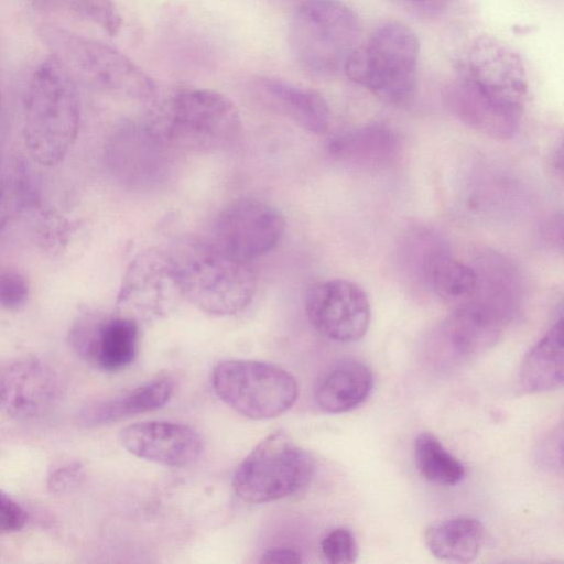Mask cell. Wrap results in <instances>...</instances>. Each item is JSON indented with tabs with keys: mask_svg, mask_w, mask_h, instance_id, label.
<instances>
[{
	"mask_svg": "<svg viewBox=\"0 0 564 564\" xmlns=\"http://www.w3.org/2000/svg\"><path fill=\"white\" fill-rule=\"evenodd\" d=\"M373 388V376L364 362L347 358L334 362L318 378L314 401L326 413L349 412L362 404Z\"/></svg>",
	"mask_w": 564,
	"mask_h": 564,
	"instance_id": "ac0fdd59",
	"label": "cell"
},
{
	"mask_svg": "<svg viewBox=\"0 0 564 564\" xmlns=\"http://www.w3.org/2000/svg\"><path fill=\"white\" fill-rule=\"evenodd\" d=\"M41 35L74 79L98 89L147 99L154 93L152 79L117 48L57 26H44Z\"/></svg>",
	"mask_w": 564,
	"mask_h": 564,
	"instance_id": "8992f818",
	"label": "cell"
},
{
	"mask_svg": "<svg viewBox=\"0 0 564 564\" xmlns=\"http://www.w3.org/2000/svg\"><path fill=\"white\" fill-rule=\"evenodd\" d=\"M420 43L401 22L379 25L349 56L344 72L357 85L378 98L402 104L414 91Z\"/></svg>",
	"mask_w": 564,
	"mask_h": 564,
	"instance_id": "277c9868",
	"label": "cell"
},
{
	"mask_svg": "<svg viewBox=\"0 0 564 564\" xmlns=\"http://www.w3.org/2000/svg\"><path fill=\"white\" fill-rule=\"evenodd\" d=\"M414 462L420 474L440 486H456L466 476L464 465L432 433L422 432L414 440Z\"/></svg>",
	"mask_w": 564,
	"mask_h": 564,
	"instance_id": "cb8c5ba5",
	"label": "cell"
},
{
	"mask_svg": "<svg viewBox=\"0 0 564 564\" xmlns=\"http://www.w3.org/2000/svg\"><path fill=\"white\" fill-rule=\"evenodd\" d=\"M75 9L109 35H116L121 29L122 17L111 0H76Z\"/></svg>",
	"mask_w": 564,
	"mask_h": 564,
	"instance_id": "484cf974",
	"label": "cell"
},
{
	"mask_svg": "<svg viewBox=\"0 0 564 564\" xmlns=\"http://www.w3.org/2000/svg\"><path fill=\"white\" fill-rule=\"evenodd\" d=\"M527 89L520 56L501 41L480 36L460 57L446 101L465 124L490 137L510 138L518 130Z\"/></svg>",
	"mask_w": 564,
	"mask_h": 564,
	"instance_id": "6da1fadb",
	"label": "cell"
},
{
	"mask_svg": "<svg viewBox=\"0 0 564 564\" xmlns=\"http://www.w3.org/2000/svg\"><path fill=\"white\" fill-rule=\"evenodd\" d=\"M84 477L80 463H67L54 468L47 476V488L55 494H64L75 489Z\"/></svg>",
	"mask_w": 564,
	"mask_h": 564,
	"instance_id": "83f0119b",
	"label": "cell"
},
{
	"mask_svg": "<svg viewBox=\"0 0 564 564\" xmlns=\"http://www.w3.org/2000/svg\"><path fill=\"white\" fill-rule=\"evenodd\" d=\"M170 256L182 296L200 311L232 315L252 301L257 279L249 262L230 256L213 241L186 240Z\"/></svg>",
	"mask_w": 564,
	"mask_h": 564,
	"instance_id": "3957f363",
	"label": "cell"
},
{
	"mask_svg": "<svg viewBox=\"0 0 564 564\" xmlns=\"http://www.w3.org/2000/svg\"><path fill=\"white\" fill-rule=\"evenodd\" d=\"M423 279L441 299L456 304L470 302L478 288L474 265L452 257L441 246H434L420 267Z\"/></svg>",
	"mask_w": 564,
	"mask_h": 564,
	"instance_id": "44dd1931",
	"label": "cell"
},
{
	"mask_svg": "<svg viewBox=\"0 0 564 564\" xmlns=\"http://www.w3.org/2000/svg\"><path fill=\"white\" fill-rule=\"evenodd\" d=\"M29 292V283L23 274L12 269L0 270V307H21L26 302Z\"/></svg>",
	"mask_w": 564,
	"mask_h": 564,
	"instance_id": "4316f807",
	"label": "cell"
},
{
	"mask_svg": "<svg viewBox=\"0 0 564 564\" xmlns=\"http://www.w3.org/2000/svg\"><path fill=\"white\" fill-rule=\"evenodd\" d=\"M166 137L195 147L224 145L237 138L241 119L236 105L213 89H188L172 100L163 128Z\"/></svg>",
	"mask_w": 564,
	"mask_h": 564,
	"instance_id": "30bf717a",
	"label": "cell"
},
{
	"mask_svg": "<svg viewBox=\"0 0 564 564\" xmlns=\"http://www.w3.org/2000/svg\"><path fill=\"white\" fill-rule=\"evenodd\" d=\"M563 378V321L560 318L525 355L519 379L524 391L541 393L561 388Z\"/></svg>",
	"mask_w": 564,
	"mask_h": 564,
	"instance_id": "7402d4cb",
	"label": "cell"
},
{
	"mask_svg": "<svg viewBox=\"0 0 564 564\" xmlns=\"http://www.w3.org/2000/svg\"><path fill=\"white\" fill-rule=\"evenodd\" d=\"M403 11L422 19H432L443 14L451 0H388Z\"/></svg>",
	"mask_w": 564,
	"mask_h": 564,
	"instance_id": "f546056e",
	"label": "cell"
},
{
	"mask_svg": "<svg viewBox=\"0 0 564 564\" xmlns=\"http://www.w3.org/2000/svg\"><path fill=\"white\" fill-rule=\"evenodd\" d=\"M59 395L52 369L35 358L19 360L0 371V409L18 419L45 413Z\"/></svg>",
	"mask_w": 564,
	"mask_h": 564,
	"instance_id": "9a60e30c",
	"label": "cell"
},
{
	"mask_svg": "<svg viewBox=\"0 0 564 564\" xmlns=\"http://www.w3.org/2000/svg\"><path fill=\"white\" fill-rule=\"evenodd\" d=\"M79 101L75 80L51 56L34 70L24 102V140L30 156L41 165L61 163L79 130Z\"/></svg>",
	"mask_w": 564,
	"mask_h": 564,
	"instance_id": "7a4b0ae2",
	"label": "cell"
},
{
	"mask_svg": "<svg viewBox=\"0 0 564 564\" xmlns=\"http://www.w3.org/2000/svg\"><path fill=\"white\" fill-rule=\"evenodd\" d=\"M119 443L130 454L169 467H183L197 460L204 445L192 427L167 421H147L126 426Z\"/></svg>",
	"mask_w": 564,
	"mask_h": 564,
	"instance_id": "5bb4252c",
	"label": "cell"
},
{
	"mask_svg": "<svg viewBox=\"0 0 564 564\" xmlns=\"http://www.w3.org/2000/svg\"><path fill=\"white\" fill-rule=\"evenodd\" d=\"M314 475L310 454L276 431L245 457L234 473L236 495L252 503L271 502L305 488Z\"/></svg>",
	"mask_w": 564,
	"mask_h": 564,
	"instance_id": "52a82bcc",
	"label": "cell"
},
{
	"mask_svg": "<svg viewBox=\"0 0 564 564\" xmlns=\"http://www.w3.org/2000/svg\"><path fill=\"white\" fill-rule=\"evenodd\" d=\"M212 384L224 403L253 420L281 415L292 408L299 395L297 382L289 371L259 360L218 362L212 373Z\"/></svg>",
	"mask_w": 564,
	"mask_h": 564,
	"instance_id": "ba28073f",
	"label": "cell"
},
{
	"mask_svg": "<svg viewBox=\"0 0 564 564\" xmlns=\"http://www.w3.org/2000/svg\"><path fill=\"white\" fill-rule=\"evenodd\" d=\"M284 227L283 215L275 207L262 200L241 198L219 213L212 241L230 256L250 262L275 248Z\"/></svg>",
	"mask_w": 564,
	"mask_h": 564,
	"instance_id": "8fae6325",
	"label": "cell"
},
{
	"mask_svg": "<svg viewBox=\"0 0 564 564\" xmlns=\"http://www.w3.org/2000/svg\"><path fill=\"white\" fill-rule=\"evenodd\" d=\"M173 393L167 378L144 383L123 397L89 403L78 413V423L85 427L110 424L135 414L164 406Z\"/></svg>",
	"mask_w": 564,
	"mask_h": 564,
	"instance_id": "d6986e66",
	"label": "cell"
},
{
	"mask_svg": "<svg viewBox=\"0 0 564 564\" xmlns=\"http://www.w3.org/2000/svg\"><path fill=\"white\" fill-rule=\"evenodd\" d=\"M360 23L356 13L339 0H306L294 12L289 43L296 62L318 76L344 70L358 46Z\"/></svg>",
	"mask_w": 564,
	"mask_h": 564,
	"instance_id": "5b68a950",
	"label": "cell"
},
{
	"mask_svg": "<svg viewBox=\"0 0 564 564\" xmlns=\"http://www.w3.org/2000/svg\"><path fill=\"white\" fill-rule=\"evenodd\" d=\"M430 553L443 561L468 563L480 553L485 542L482 523L471 517H455L431 524L424 533Z\"/></svg>",
	"mask_w": 564,
	"mask_h": 564,
	"instance_id": "ffe728a7",
	"label": "cell"
},
{
	"mask_svg": "<svg viewBox=\"0 0 564 564\" xmlns=\"http://www.w3.org/2000/svg\"><path fill=\"white\" fill-rule=\"evenodd\" d=\"M322 554L328 563L350 564L356 562L359 547L354 533L347 528L328 532L321 543Z\"/></svg>",
	"mask_w": 564,
	"mask_h": 564,
	"instance_id": "d4e9b609",
	"label": "cell"
},
{
	"mask_svg": "<svg viewBox=\"0 0 564 564\" xmlns=\"http://www.w3.org/2000/svg\"><path fill=\"white\" fill-rule=\"evenodd\" d=\"M25 522L26 514L22 507L0 490V533L18 531Z\"/></svg>",
	"mask_w": 564,
	"mask_h": 564,
	"instance_id": "f1b7e54d",
	"label": "cell"
},
{
	"mask_svg": "<svg viewBox=\"0 0 564 564\" xmlns=\"http://www.w3.org/2000/svg\"><path fill=\"white\" fill-rule=\"evenodd\" d=\"M260 88L274 105L305 130L316 134L327 131L329 109L325 99L315 90L276 78H261Z\"/></svg>",
	"mask_w": 564,
	"mask_h": 564,
	"instance_id": "603a6c76",
	"label": "cell"
},
{
	"mask_svg": "<svg viewBox=\"0 0 564 564\" xmlns=\"http://www.w3.org/2000/svg\"><path fill=\"white\" fill-rule=\"evenodd\" d=\"M505 318L501 311L478 300L459 305L432 332L426 359L441 369L464 365L498 341Z\"/></svg>",
	"mask_w": 564,
	"mask_h": 564,
	"instance_id": "9c48e42d",
	"label": "cell"
},
{
	"mask_svg": "<svg viewBox=\"0 0 564 564\" xmlns=\"http://www.w3.org/2000/svg\"><path fill=\"white\" fill-rule=\"evenodd\" d=\"M183 297L173 260L156 249L143 250L131 262L119 301L141 317L162 315Z\"/></svg>",
	"mask_w": 564,
	"mask_h": 564,
	"instance_id": "4fadbf2b",
	"label": "cell"
},
{
	"mask_svg": "<svg viewBox=\"0 0 564 564\" xmlns=\"http://www.w3.org/2000/svg\"><path fill=\"white\" fill-rule=\"evenodd\" d=\"M400 140L388 126L373 123L355 128L334 137L330 155L359 170H381L391 164L400 152Z\"/></svg>",
	"mask_w": 564,
	"mask_h": 564,
	"instance_id": "e0dca14e",
	"label": "cell"
},
{
	"mask_svg": "<svg viewBox=\"0 0 564 564\" xmlns=\"http://www.w3.org/2000/svg\"><path fill=\"white\" fill-rule=\"evenodd\" d=\"M74 349L87 361L105 371L126 368L135 357L138 325L121 316L94 326H78L70 334Z\"/></svg>",
	"mask_w": 564,
	"mask_h": 564,
	"instance_id": "2e32d148",
	"label": "cell"
},
{
	"mask_svg": "<svg viewBox=\"0 0 564 564\" xmlns=\"http://www.w3.org/2000/svg\"><path fill=\"white\" fill-rule=\"evenodd\" d=\"M21 185L13 176L1 172L0 169V229L7 224L11 213L17 208Z\"/></svg>",
	"mask_w": 564,
	"mask_h": 564,
	"instance_id": "4dcf8cb0",
	"label": "cell"
},
{
	"mask_svg": "<svg viewBox=\"0 0 564 564\" xmlns=\"http://www.w3.org/2000/svg\"><path fill=\"white\" fill-rule=\"evenodd\" d=\"M305 311L317 332L340 343L358 341L370 324L371 308L366 292L345 279L313 284L305 295Z\"/></svg>",
	"mask_w": 564,
	"mask_h": 564,
	"instance_id": "7c38bea8",
	"label": "cell"
},
{
	"mask_svg": "<svg viewBox=\"0 0 564 564\" xmlns=\"http://www.w3.org/2000/svg\"><path fill=\"white\" fill-rule=\"evenodd\" d=\"M262 563H301V553L290 547H274L268 550L260 560Z\"/></svg>",
	"mask_w": 564,
	"mask_h": 564,
	"instance_id": "1f68e13d",
	"label": "cell"
}]
</instances>
